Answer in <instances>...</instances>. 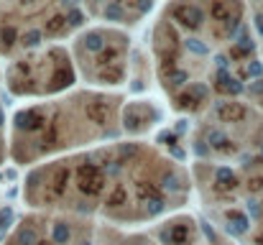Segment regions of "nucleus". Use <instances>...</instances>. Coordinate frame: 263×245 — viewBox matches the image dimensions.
<instances>
[{"mask_svg": "<svg viewBox=\"0 0 263 245\" xmlns=\"http://www.w3.org/2000/svg\"><path fill=\"white\" fill-rule=\"evenodd\" d=\"M146 54L164 102L181 118L228 100L263 105L248 0H164L154 13Z\"/></svg>", "mask_w": 263, "mask_h": 245, "instance_id": "f257e3e1", "label": "nucleus"}, {"mask_svg": "<svg viewBox=\"0 0 263 245\" xmlns=\"http://www.w3.org/2000/svg\"><path fill=\"white\" fill-rule=\"evenodd\" d=\"M189 197V163L148 138H118L31 166L21 181V199L31 210L112 222L159 220Z\"/></svg>", "mask_w": 263, "mask_h": 245, "instance_id": "f03ea898", "label": "nucleus"}, {"mask_svg": "<svg viewBox=\"0 0 263 245\" xmlns=\"http://www.w3.org/2000/svg\"><path fill=\"white\" fill-rule=\"evenodd\" d=\"M123 92L77 84L64 95L18 105L5 128L8 161L31 168L123 138Z\"/></svg>", "mask_w": 263, "mask_h": 245, "instance_id": "7ed1b4c3", "label": "nucleus"}, {"mask_svg": "<svg viewBox=\"0 0 263 245\" xmlns=\"http://www.w3.org/2000/svg\"><path fill=\"white\" fill-rule=\"evenodd\" d=\"M192 161H235L263 148V105L228 100L197 115L189 125Z\"/></svg>", "mask_w": 263, "mask_h": 245, "instance_id": "20e7f679", "label": "nucleus"}, {"mask_svg": "<svg viewBox=\"0 0 263 245\" xmlns=\"http://www.w3.org/2000/svg\"><path fill=\"white\" fill-rule=\"evenodd\" d=\"M85 26L72 0H0V59L67 44Z\"/></svg>", "mask_w": 263, "mask_h": 245, "instance_id": "39448f33", "label": "nucleus"}, {"mask_svg": "<svg viewBox=\"0 0 263 245\" xmlns=\"http://www.w3.org/2000/svg\"><path fill=\"white\" fill-rule=\"evenodd\" d=\"M77 84L102 92H118L133 80L136 46L125 28L87 23L69 41Z\"/></svg>", "mask_w": 263, "mask_h": 245, "instance_id": "423d86ee", "label": "nucleus"}, {"mask_svg": "<svg viewBox=\"0 0 263 245\" xmlns=\"http://www.w3.org/2000/svg\"><path fill=\"white\" fill-rule=\"evenodd\" d=\"M0 74L3 89L23 102L49 100L77 87V72L67 44H49L18 54L5 62Z\"/></svg>", "mask_w": 263, "mask_h": 245, "instance_id": "0eeeda50", "label": "nucleus"}, {"mask_svg": "<svg viewBox=\"0 0 263 245\" xmlns=\"http://www.w3.org/2000/svg\"><path fill=\"white\" fill-rule=\"evenodd\" d=\"M87 23H102L115 28H136L141 26L156 8L159 0H72Z\"/></svg>", "mask_w": 263, "mask_h": 245, "instance_id": "6e6552de", "label": "nucleus"}, {"mask_svg": "<svg viewBox=\"0 0 263 245\" xmlns=\"http://www.w3.org/2000/svg\"><path fill=\"white\" fill-rule=\"evenodd\" d=\"M120 120H123V138H146L161 125L164 112L148 97H133V100L125 97Z\"/></svg>", "mask_w": 263, "mask_h": 245, "instance_id": "1a4fd4ad", "label": "nucleus"}, {"mask_svg": "<svg viewBox=\"0 0 263 245\" xmlns=\"http://www.w3.org/2000/svg\"><path fill=\"white\" fill-rule=\"evenodd\" d=\"M248 10H251V23H253L256 46H258V56H261L263 67V0H248Z\"/></svg>", "mask_w": 263, "mask_h": 245, "instance_id": "9d476101", "label": "nucleus"}, {"mask_svg": "<svg viewBox=\"0 0 263 245\" xmlns=\"http://www.w3.org/2000/svg\"><path fill=\"white\" fill-rule=\"evenodd\" d=\"M5 128H8V118H5V107H3V74H0V166L8 161V136H5Z\"/></svg>", "mask_w": 263, "mask_h": 245, "instance_id": "9b49d317", "label": "nucleus"}]
</instances>
